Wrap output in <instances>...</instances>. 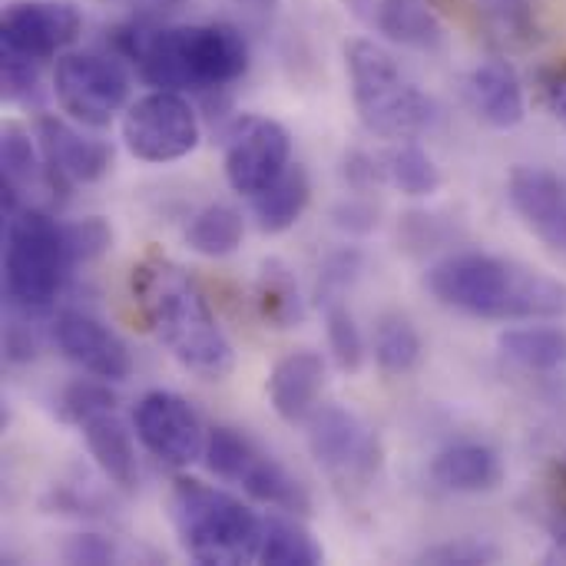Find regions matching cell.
<instances>
[{"label":"cell","instance_id":"obj_1","mask_svg":"<svg viewBox=\"0 0 566 566\" xmlns=\"http://www.w3.org/2000/svg\"><path fill=\"white\" fill-rule=\"evenodd\" d=\"M133 295L156 342L192 375L222 381L235 368L232 342L196 279L169 259H146L133 272Z\"/></svg>","mask_w":566,"mask_h":566},{"label":"cell","instance_id":"obj_2","mask_svg":"<svg viewBox=\"0 0 566 566\" xmlns=\"http://www.w3.org/2000/svg\"><path fill=\"white\" fill-rule=\"evenodd\" d=\"M116 43L156 90H226L249 70V43L232 23H129L116 30Z\"/></svg>","mask_w":566,"mask_h":566},{"label":"cell","instance_id":"obj_3","mask_svg":"<svg viewBox=\"0 0 566 566\" xmlns=\"http://www.w3.org/2000/svg\"><path fill=\"white\" fill-rule=\"evenodd\" d=\"M431 295L464 315L534 322L566 315V285L541 269L488 252H458L431 265Z\"/></svg>","mask_w":566,"mask_h":566},{"label":"cell","instance_id":"obj_4","mask_svg":"<svg viewBox=\"0 0 566 566\" xmlns=\"http://www.w3.org/2000/svg\"><path fill=\"white\" fill-rule=\"evenodd\" d=\"M169 521L196 564L239 566L259 560L262 517L229 491L179 478L169 491Z\"/></svg>","mask_w":566,"mask_h":566},{"label":"cell","instance_id":"obj_5","mask_svg":"<svg viewBox=\"0 0 566 566\" xmlns=\"http://www.w3.org/2000/svg\"><path fill=\"white\" fill-rule=\"evenodd\" d=\"M352 99L361 123L385 139H415L438 123V103L418 90L401 66L371 40L345 43Z\"/></svg>","mask_w":566,"mask_h":566},{"label":"cell","instance_id":"obj_6","mask_svg":"<svg viewBox=\"0 0 566 566\" xmlns=\"http://www.w3.org/2000/svg\"><path fill=\"white\" fill-rule=\"evenodd\" d=\"M73 269L66 226L43 209H17L7 216L3 245V289L13 308L40 312L60 292Z\"/></svg>","mask_w":566,"mask_h":566},{"label":"cell","instance_id":"obj_7","mask_svg":"<svg viewBox=\"0 0 566 566\" xmlns=\"http://www.w3.org/2000/svg\"><path fill=\"white\" fill-rule=\"evenodd\" d=\"M202 461L219 481L242 488L259 504H269V507H279V511H289L298 517L312 511V497H308L305 484L285 464H279L272 454H265L249 434H242L235 428H226V424L212 428L206 438Z\"/></svg>","mask_w":566,"mask_h":566},{"label":"cell","instance_id":"obj_8","mask_svg":"<svg viewBox=\"0 0 566 566\" xmlns=\"http://www.w3.org/2000/svg\"><path fill=\"white\" fill-rule=\"evenodd\" d=\"M53 93L76 123L103 129L129 103V73L106 53H63L53 70Z\"/></svg>","mask_w":566,"mask_h":566},{"label":"cell","instance_id":"obj_9","mask_svg":"<svg viewBox=\"0 0 566 566\" xmlns=\"http://www.w3.org/2000/svg\"><path fill=\"white\" fill-rule=\"evenodd\" d=\"M123 143L143 163H176L199 146V119L176 90H153L126 106Z\"/></svg>","mask_w":566,"mask_h":566},{"label":"cell","instance_id":"obj_10","mask_svg":"<svg viewBox=\"0 0 566 566\" xmlns=\"http://www.w3.org/2000/svg\"><path fill=\"white\" fill-rule=\"evenodd\" d=\"M308 451L338 484H368L381 471L378 434L342 405H318L305 421Z\"/></svg>","mask_w":566,"mask_h":566},{"label":"cell","instance_id":"obj_11","mask_svg":"<svg viewBox=\"0 0 566 566\" xmlns=\"http://www.w3.org/2000/svg\"><path fill=\"white\" fill-rule=\"evenodd\" d=\"M292 166V136L272 116H235L226 133V179L242 196H259Z\"/></svg>","mask_w":566,"mask_h":566},{"label":"cell","instance_id":"obj_12","mask_svg":"<svg viewBox=\"0 0 566 566\" xmlns=\"http://www.w3.org/2000/svg\"><path fill=\"white\" fill-rule=\"evenodd\" d=\"M133 428L143 448L172 468H189L206 454V428L196 408L172 391H149L133 411Z\"/></svg>","mask_w":566,"mask_h":566},{"label":"cell","instance_id":"obj_13","mask_svg":"<svg viewBox=\"0 0 566 566\" xmlns=\"http://www.w3.org/2000/svg\"><path fill=\"white\" fill-rule=\"evenodd\" d=\"M80 30L83 17L66 0H13L0 20V43L10 53L43 63L63 56L66 46L76 43Z\"/></svg>","mask_w":566,"mask_h":566},{"label":"cell","instance_id":"obj_14","mask_svg":"<svg viewBox=\"0 0 566 566\" xmlns=\"http://www.w3.org/2000/svg\"><path fill=\"white\" fill-rule=\"evenodd\" d=\"M53 342L63 358H70L93 378L126 381L133 375V355L126 342L90 312H60L53 322Z\"/></svg>","mask_w":566,"mask_h":566},{"label":"cell","instance_id":"obj_15","mask_svg":"<svg viewBox=\"0 0 566 566\" xmlns=\"http://www.w3.org/2000/svg\"><path fill=\"white\" fill-rule=\"evenodd\" d=\"M514 212L551 249L566 255V186L541 166H517L507 182Z\"/></svg>","mask_w":566,"mask_h":566},{"label":"cell","instance_id":"obj_16","mask_svg":"<svg viewBox=\"0 0 566 566\" xmlns=\"http://www.w3.org/2000/svg\"><path fill=\"white\" fill-rule=\"evenodd\" d=\"M40 153L46 163V172L66 182H99L113 166V149L103 139H90L76 133L70 123L56 116H43L36 126Z\"/></svg>","mask_w":566,"mask_h":566},{"label":"cell","instance_id":"obj_17","mask_svg":"<svg viewBox=\"0 0 566 566\" xmlns=\"http://www.w3.org/2000/svg\"><path fill=\"white\" fill-rule=\"evenodd\" d=\"M325 388V361L315 352L285 355L269 375V401L285 424H305Z\"/></svg>","mask_w":566,"mask_h":566},{"label":"cell","instance_id":"obj_18","mask_svg":"<svg viewBox=\"0 0 566 566\" xmlns=\"http://www.w3.org/2000/svg\"><path fill=\"white\" fill-rule=\"evenodd\" d=\"M468 96L474 103V113L494 126V129H514L527 116L524 86L511 63L504 60H484L468 76Z\"/></svg>","mask_w":566,"mask_h":566},{"label":"cell","instance_id":"obj_19","mask_svg":"<svg viewBox=\"0 0 566 566\" xmlns=\"http://www.w3.org/2000/svg\"><path fill=\"white\" fill-rule=\"evenodd\" d=\"M431 478L444 491H454V494H488V491L501 488L504 464H501V454L494 448L478 444V441H464V444L444 448L431 461Z\"/></svg>","mask_w":566,"mask_h":566},{"label":"cell","instance_id":"obj_20","mask_svg":"<svg viewBox=\"0 0 566 566\" xmlns=\"http://www.w3.org/2000/svg\"><path fill=\"white\" fill-rule=\"evenodd\" d=\"M80 428H83L86 451L96 461V468L106 474V481L129 491L139 481V461H136V444H133L129 428L116 418V411L93 415Z\"/></svg>","mask_w":566,"mask_h":566},{"label":"cell","instance_id":"obj_21","mask_svg":"<svg viewBox=\"0 0 566 566\" xmlns=\"http://www.w3.org/2000/svg\"><path fill=\"white\" fill-rule=\"evenodd\" d=\"M371 23L388 40L415 50H434L444 40V27L431 0H371Z\"/></svg>","mask_w":566,"mask_h":566},{"label":"cell","instance_id":"obj_22","mask_svg":"<svg viewBox=\"0 0 566 566\" xmlns=\"http://www.w3.org/2000/svg\"><path fill=\"white\" fill-rule=\"evenodd\" d=\"M308 202H312V182H308V172L295 163L269 189L252 196V216L262 232L279 235V232H289L302 219Z\"/></svg>","mask_w":566,"mask_h":566},{"label":"cell","instance_id":"obj_23","mask_svg":"<svg viewBox=\"0 0 566 566\" xmlns=\"http://www.w3.org/2000/svg\"><path fill=\"white\" fill-rule=\"evenodd\" d=\"M325 560L322 544L312 537V531L298 521V514H269L262 517V544H259V564L272 566H315Z\"/></svg>","mask_w":566,"mask_h":566},{"label":"cell","instance_id":"obj_24","mask_svg":"<svg viewBox=\"0 0 566 566\" xmlns=\"http://www.w3.org/2000/svg\"><path fill=\"white\" fill-rule=\"evenodd\" d=\"M501 352L527 371H557L566 365V328L527 325L501 335Z\"/></svg>","mask_w":566,"mask_h":566},{"label":"cell","instance_id":"obj_25","mask_svg":"<svg viewBox=\"0 0 566 566\" xmlns=\"http://www.w3.org/2000/svg\"><path fill=\"white\" fill-rule=\"evenodd\" d=\"M255 302H259L262 318L272 328H295L302 322V315H305L298 282H295L292 269L282 259L262 262V272H259V282H255Z\"/></svg>","mask_w":566,"mask_h":566},{"label":"cell","instance_id":"obj_26","mask_svg":"<svg viewBox=\"0 0 566 566\" xmlns=\"http://www.w3.org/2000/svg\"><path fill=\"white\" fill-rule=\"evenodd\" d=\"M245 235V222L232 206H206L199 209L189 226H186V245L206 259H226L242 245Z\"/></svg>","mask_w":566,"mask_h":566},{"label":"cell","instance_id":"obj_27","mask_svg":"<svg viewBox=\"0 0 566 566\" xmlns=\"http://www.w3.org/2000/svg\"><path fill=\"white\" fill-rule=\"evenodd\" d=\"M378 159H381V179L411 199H428L441 189V169L418 143H401Z\"/></svg>","mask_w":566,"mask_h":566},{"label":"cell","instance_id":"obj_28","mask_svg":"<svg viewBox=\"0 0 566 566\" xmlns=\"http://www.w3.org/2000/svg\"><path fill=\"white\" fill-rule=\"evenodd\" d=\"M424 355L418 328L405 315H385L375 325V361L385 375H408Z\"/></svg>","mask_w":566,"mask_h":566},{"label":"cell","instance_id":"obj_29","mask_svg":"<svg viewBox=\"0 0 566 566\" xmlns=\"http://www.w3.org/2000/svg\"><path fill=\"white\" fill-rule=\"evenodd\" d=\"M40 156H36V146L30 143V136L20 126H13V123L3 126V136H0V166H3V186L7 189L33 186L46 172V163H40Z\"/></svg>","mask_w":566,"mask_h":566},{"label":"cell","instance_id":"obj_30","mask_svg":"<svg viewBox=\"0 0 566 566\" xmlns=\"http://www.w3.org/2000/svg\"><path fill=\"white\" fill-rule=\"evenodd\" d=\"M322 308H325L328 348H332L338 368H342V371H358L361 361H365V342H361V332H358L355 315L348 312L345 298L328 302V305H322Z\"/></svg>","mask_w":566,"mask_h":566},{"label":"cell","instance_id":"obj_31","mask_svg":"<svg viewBox=\"0 0 566 566\" xmlns=\"http://www.w3.org/2000/svg\"><path fill=\"white\" fill-rule=\"evenodd\" d=\"M116 408V395L109 391V385L99 381H73L63 395H60V418L70 424H83L93 415L113 411Z\"/></svg>","mask_w":566,"mask_h":566},{"label":"cell","instance_id":"obj_32","mask_svg":"<svg viewBox=\"0 0 566 566\" xmlns=\"http://www.w3.org/2000/svg\"><path fill=\"white\" fill-rule=\"evenodd\" d=\"M501 30H507L514 40L531 43L541 36V20H537V0H478Z\"/></svg>","mask_w":566,"mask_h":566},{"label":"cell","instance_id":"obj_33","mask_svg":"<svg viewBox=\"0 0 566 566\" xmlns=\"http://www.w3.org/2000/svg\"><path fill=\"white\" fill-rule=\"evenodd\" d=\"M361 272V255L355 249H345V252H335L325 269H322V279H318V305H328V302H338L345 298V292L352 289V282L358 279Z\"/></svg>","mask_w":566,"mask_h":566},{"label":"cell","instance_id":"obj_34","mask_svg":"<svg viewBox=\"0 0 566 566\" xmlns=\"http://www.w3.org/2000/svg\"><path fill=\"white\" fill-rule=\"evenodd\" d=\"M66 242H70L73 265H80V262H93V259H99V255L109 249L113 232H109V226H106L99 216H90V219H83V222L66 226Z\"/></svg>","mask_w":566,"mask_h":566},{"label":"cell","instance_id":"obj_35","mask_svg":"<svg viewBox=\"0 0 566 566\" xmlns=\"http://www.w3.org/2000/svg\"><path fill=\"white\" fill-rule=\"evenodd\" d=\"M36 60H27L20 53L3 50V96L7 99H30L36 93Z\"/></svg>","mask_w":566,"mask_h":566},{"label":"cell","instance_id":"obj_36","mask_svg":"<svg viewBox=\"0 0 566 566\" xmlns=\"http://www.w3.org/2000/svg\"><path fill=\"white\" fill-rule=\"evenodd\" d=\"M424 560L431 564H494L501 560V551L481 541H458V544H444L424 554Z\"/></svg>","mask_w":566,"mask_h":566},{"label":"cell","instance_id":"obj_37","mask_svg":"<svg viewBox=\"0 0 566 566\" xmlns=\"http://www.w3.org/2000/svg\"><path fill=\"white\" fill-rule=\"evenodd\" d=\"M66 557H70L73 564H109V560L116 557V551H113L109 541L86 534V537H76V541H73V547L66 551Z\"/></svg>","mask_w":566,"mask_h":566},{"label":"cell","instance_id":"obj_38","mask_svg":"<svg viewBox=\"0 0 566 566\" xmlns=\"http://www.w3.org/2000/svg\"><path fill=\"white\" fill-rule=\"evenodd\" d=\"M541 83H544V99H547L551 113L566 126V60L557 63L554 70H547Z\"/></svg>","mask_w":566,"mask_h":566},{"label":"cell","instance_id":"obj_39","mask_svg":"<svg viewBox=\"0 0 566 566\" xmlns=\"http://www.w3.org/2000/svg\"><path fill=\"white\" fill-rule=\"evenodd\" d=\"M3 348H7V358H10V361H27V358L36 355V338L30 335V328H20L17 322H10V325H7Z\"/></svg>","mask_w":566,"mask_h":566},{"label":"cell","instance_id":"obj_40","mask_svg":"<svg viewBox=\"0 0 566 566\" xmlns=\"http://www.w3.org/2000/svg\"><path fill=\"white\" fill-rule=\"evenodd\" d=\"M335 216H338V226L348 229V232H368V229H375V209L365 206V202H348Z\"/></svg>","mask_w":566,"mask_h":566},{"label":"cell","instance_id":"obj_41","mask_svg":"<svg viewBox=\"0 0 566 566\" xmlns=\"http://www.w3.org/2000/svg\"><path fill=\"white\" fill-rule=\"evenodd\" d=\"M242 3H249L252 10H272V3H275V0H242Z\"/></svg>","mask_w":566,"mask_h":566},{"label":"cell","instance_id":"obj_42","mask_svg":"<svg viewBox=\"0 0 566 566\" xmlns=\"http://www.w3.org/2000/svg\"><path fill=\"white\" fill-rule=\"evenodd\" d=\"M153 3H159V7H176L179 0H153Z\"/></svg>","mask_w":566,"mask_h":566}]
</instances>
